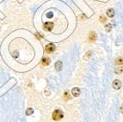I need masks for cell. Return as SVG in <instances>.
Here are the masks:
<instances>
[{
    "label": "cell",
    "instance_id": "1",
    "mask_svg": "<svg viewBox=\"0 0 123 122\" xmlns=\"http://www.w3.org/2000/svg\"><path fill=\"white\" fill-rule=\"evenodd\" d=\"M63 117H64L63 113H62V111L60 109H56L55 111L53 113V120L58 121V120H60L61 119H63Z\"/></svg>",
    "mask_w": 123,
    "mask_h": 122
},
{
    "label": "cell",
    "instance_id": "2",
    "mask_svg": "<svg viewBox=\"0 0 123 122\" xmlns=\"http://www.w3.org/2000/svg\"><path fill=\"white\" fill-rule=\"evenodd\" d=\"M55 49H56L55 45L53 44V43H50V44H48V45L46 46V53H52L55 51Z\"/></svg>",
    "mask_w": 123,
    "mask_h": 122
},
{
    "label": "cell",
    "instance_id": "3",
    "mask_svg": "<svg viewBox=\"0 0 123 122\" xmlns=\"http://www.w3.org/2000/svg\"><path fill=\"white\" fill-rule=\"evenodd\" d=\"M53 28V23H51V22H47L44 24V29L47 31H51Z\"/></svg>",
    "mask_w": 123,
    "mask_h": 122
},
{
    "label": "cell",
    "instance_id": "4",
    "mask_svg": "<svg viewBox=\"0 0 123 122\" xmlns=\"http://www.w3.org/2000/svg\"><path fill=\"white\" fill-rule=\"evenodd\" d=\"M121 81H119V80L116 79L113 82V88L115 89V90H119V89H121Z\"/></svg>",
    "mask_w": 123,
    "mask_h": 122
},
{
    "label": "cell",
    "instance_id": "5",
    "mask_svg": "<svg viewBox=\"0 0 123 122\" xmlns=\"http://www.w3.org/2000/svg\"><path fill=\"white\" fill-rule=\"evenodd\" d=\"M89 40H90V42H94L97 40V34L95 32H90V35H89Z\"/></svg>",
    "mask_w": 123,
    "mask_h": 122
},
{
    "label": "cell",
    "instance_id": "6",
    "mask_svg": "<svg viewBox=\"0 0 123 122\" xmlns=\"http://www.w3.org/2000/svg\"><path fill=\"white\" fill-rule=\"evenodd\" d=\"M107 16H109V17H110V18L114 17L115 16V10H114V9L109 8V10H107Z\"/></svg>",
    "mask_w": 123,
    "mask_h": 122
},
{
    "label": "cell",
    "instance_id": "7",
    "mask_svg": "<svg viewBox=\"0 0 123 122\" xmlns=\"http://www.w3.org/2000/svg\"><path fill=\"white\" fill-rule=\"evenodd\" d=\"M50 63H51V60H50L49 58H43L42 61H41V65H44V66H47V65H48Z\"/></svg>",
    "mask_w": 123,
    "mask_h": 122
},
{
    "label": "cell",
    "instance_id": "8",
    "mask_svg": "<svg viewBox=\"0 0 123 122\" xmlns=\"http://www.w3.org/2000/svg\"><path fill=\"white\" fill-rule=\"evenodd\" d=\"M72 94L73 96H78L80 95V89H78V88H73L72 90Z\"/></svg>",
    "mask_w": 123,
    "mask_h": 122
},
{
    "label": "cell",
    "instance_id": "9",
    "mask_svg": "<svg viewBox=\"0 0 123 122\" xmlns=\"http://www.w3.org/2000/svg\"><path fill=\"white\" fill-rule=\"evenodd\" d=\"M62 66H63V65H62L61 61H57V62H56V64H55V69H56V71H61Z\"/></svg>",
    "mask_w": 123,
    "mask_h": 122
},
{
    "label": "cell",
    "instance_id": "10",
    "mask_svg": "<svg viewBox=\"0 0 123 122\" xmlns=\"http://www.w3.org/2000/svg\"><path fill=\"white\" fill-rule=\"evenodd\" d=\"M115 65H123V59L122 58H118V59L115 60Z\"/></svg>",
    "mask_w": 123,
    "mask_h": 122
},
{
    "label": "cell",
    "instance_id": "11",
    "mask_svg": "<svg viewBox=\"0 0 123 122\" xmlns=\"http://www.w3.org/2000/svg\"><path fill=\"white\" fill-rule=\"evenodd\" d=\"M115 74H121L123 72V67L116 68V69L115 70Z\"/></svg>",
    "mask_w": 123,
    "mask_h": 122
},
{
    "label": "cell",
    "instance_id": "12",
    "mask_svg": "<svg viewBox=\"0 0 123 122\" xmlns=\"http://www.w3.org/2000/svg\"><path fill=\"white\" fill-rule=\"evenodd\" d=\"M111 29H112V25L111 24H107L106 26H105V30H106V32H110Z\"/></svg>",
    "mask_w": 123,
    "mask_h": 122
},
{
    "label": "cell",
    "instance_id": "13",
    "mask_svg": "<svg viewBox=\"0 0 123 122\" xmlns=\"http://www.w3.org/2000/svg\"><path fill=\"white\" fill-rule=\"evenodd\" d=\"M33 113H34V110L32 109V108H29V109H27V111H26L27 115H31Z\"/></svg>",
    "mask_w": 123,
    "mask_h": 122
},
{
    "label": "cell",
    "instance_id": "14",
    "mask_svg": "<svg viewBox=\"0 0 123 122\" xmlns=\"http://www.w3.org/2000/svg\"><path fill=\"white\" fill-rule=\"evenodd\" d=\"M106 21H107V18L105 17V16H100V22L101 23H105Z\"/></svg>",
    "mask_w": 123,
    "mask_h": 122
},
{
    "label": "cell",
    "instance_id": "15",
    "mask_svg": "<svg viewBox=\"0 0 123 122\" xmlns=\"http://www.w3.org/2000/svg\"><path fill=\"white\" fill-rule=\"evenodd\" d=\"M64 97H65V99H66V100H68L69 98H70V97H69V95H68L67 91L65 92V96H64Z\"/></svg>",
    "mask_w": 123,
    "mask_h": 122
},
{
    "label": "cell",
    "instance_id": "16",
    "mask_svg": "<svg viewBox=\"0 0 123 122\" xmlns=\"http://www.w3.org/2000/svg\"><path fill=\"white\" fill-rule=\"evenodd\" d=\"M121 113L123 114V107H121Z\"/></svg>",
    "mask_w": 123,
    "mask_h": 122
}]
</instances>
